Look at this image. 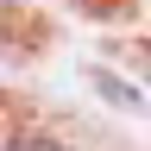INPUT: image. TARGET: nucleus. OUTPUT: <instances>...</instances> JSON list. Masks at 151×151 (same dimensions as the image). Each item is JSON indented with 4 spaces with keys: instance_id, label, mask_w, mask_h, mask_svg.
Returning a JSON list of instances; mask_svg holds the SVG:
<instances>
[{
    "instance_id": "f257e3e1",
    "label": "nucleus",
    "mask_w": 151,
    "mask_h": 151,
    "mask_svg": "<svg viewBox=\"0 0 151 151\" xmlns=\"http://www.w3.org/2000/svg\"><path fill=\"white\" fill-rule=\"evenodd\" d=\"M13 151H57V145H50V139H19Z\"/></svg>"
},
{
    "instance_id": "f03ea898",
    "label": "nucleus",
    "mask_w": 151,
    "mask_h": 151,
    "mask_svg": "<svg viewBox=\"0 0 151 151\" xmlns=\"http://www.w3.org/2000/svg\"><path fill=\"white\" fill-rule=\"evenodd\" d=\"M76 6H101V0H76Z\"/></svg>"
},
{
    "instance_id": "7ed1b4c3",
    "label": "nucleus",
    "mask_w": 151,
    "mask_h": 151,
    "mask_svg": "<svg viewBox=\"0 0 151 151\" xmlns=\"http://www.w3.org/2000/svg\"><path fill=\"white\" fill-rule=\"evenodd\" d=\"M0 151H13V145H0Z\"/></svg>"
}]
</instances>
